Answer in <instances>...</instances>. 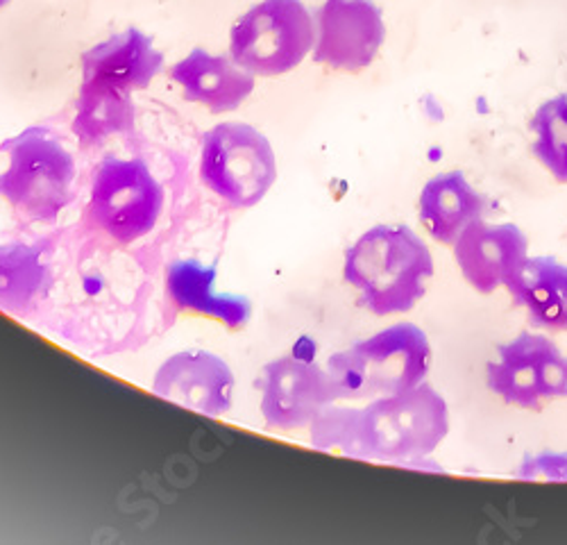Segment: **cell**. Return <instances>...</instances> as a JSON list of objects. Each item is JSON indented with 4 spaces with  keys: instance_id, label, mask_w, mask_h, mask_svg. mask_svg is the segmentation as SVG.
Wrapping results in <instances>:
<instances>
[{
    "instance_id": "cell-11",
    "label": "cell",
    "mask_w": 567,
    "mask_h": 545,
    "mask_svg": "<svg viewBox=\"0 0 567 545\" xmlns=\"http://www.w3.org/2000/svg\"><path fill=\"white\" fill-rule=\"evenodd\" d=\"M153 391L166 402L220 419L231 409L234 373L227 361L207 350H184L168 357L155 373Z\"/></svg>"
},
{
    "instance_id": "cell-14",
    "label": "cell",
    "mask_w": 567,
    "mask_h": 545,
    "mask_svg": "<svg viewBox=\"0 0 567 545\" xmlns=\"http://www.w3.org/2000/svg\"><path fill=\"white\" fill-rule=\"evenodd\" d=\"M171 78L179 84L188 103H198L212 114L239 110L255 89V75L241 69L231 58L212 55L203 49L188 53L171 69Z\"/></svg>"
},
{
    "instance_id": "cell-17",
    "label": "cell",
    "mask_w": 567,
    "mask_h": 545,
    "mask_svg": "<svg viewBox=\"0 0 567 545\" xmlns=\"http://www.w3.org/2000/svg\"><path fill=\"white\" fill-rule=\"evenodd\" d=\"M523 305L532 323L551 332H567V266L554 257H532L506 287Z\"/></svg>"
},
{
    "instance_id": "cell-12",
    "label": "cell",
    "mask_w": 567,
    "mask_h": 545,
    "mask_svg": "<svg viewBox=\"0 0 567 545\" xmlns=\"http://www.w3.org/2000/svg\"><path fill=\"white\" fill-rule=\"evenodd\" d=\"M454 257L463 278L480 294L508 287L529 259V241L513 223L491 225L484 218L467 225L454 241Z\"/></svg>"
},
{
    "instance_id": "cell-15",
    "label": "cell",
    "mask_w": 567,
    "mask_h": 545,
    "mask_svg": "<svg viewBox=\"0 0 567 545\" xmlns=\"http://www.w3.org/2000/svg\"><path fill=\"white\" fill-rule=\"evenodd\" d=\"M166 294L177 309L216 318L227 328H244L252 313L246 296L216 291V268L196 259H179L166 268Z\"/></svg>"
},
{
    "instance_id": "cell-18",
    "label": "cell",
    "mask_w": 567,
    "mask_h": 545,
    "mask_svg": "<svg viewBox=\"0 0 567 545\" xmlns=\"http://www.w3.org/2000/svg\"><path fill=\"white\" fill-rule=\"evenodd\" d=\"M134 125L132 91L103 82H82L75 103L73 134L82 146H99Z\"/></svg>"
},
{
    "instance_id": "cell-3",
    "label": "cell",
    "mask_w": 567,
    "mask_h": 545,
    "mask_svg": "<svg viewBox=\"0 0 567 545\" xmlns=\"http://www.w3.org/2000/svg\"><path fill=\"white\" fill-rule=\"evenodd\" d=\"M430 369V339L413 323H398L327 359L341 400H377L415 389Z\"/></svg>"
},
{
    "instance_id": "cell-6",
    "label": "cell",
    "mask_w": 567,
    "mask_h": 545,
    "mask_svg": "<svg viewBox=\"0 0 567 545\" xmlns=\"http://www.w3.org/2000/svg\"><path fill=\"white\" fill-rule=\"evenodd\" d=\"M200 179L231 207H252L277 179L275 151L248 123L214 125L203 136Z\"/></svg>"
},
{
    "instance_id": "cell-9",
    "label": "cell",
    "mask_w": 567,
    "mask_h": 545,
    "mask_svg": "<svg viewBox=\"0 0 567 545\" xmlns=\"http://www.w3.org/2000/svg\"><path fill=\"white\" fill-rule=\"evenodd\" d=\"M261 414L268 428L300 430L341 400V393L327 369L300 357L275 359L261 373Z\"/></svg>"
},
{
    "instance_id": "cell-4",
    "label": "cell",
    "mask_w": 567,
    "mask_h": 545,
    "mask_svg": "<svg viewBox=\"0 0 567 545\" xmlns=\"http://www.w3.org/2000/svg\"><path fill=\"white\" fill-rule=\"evenodd\" d=\"M6 166L0 171V198L19 216L53 223L73 198L78 175L73 155L39 125L0 144Z\"/></svg>"
},
{
    "instance_id": "cell-22",
    "label": "cell",
    "mask_w": 567,
    "mask_h": 545,
    "mask_svg": "<svg viewBox=\"0 0 567 545\" xmlns=\"http://www.w3.org/2000/svg\"><path fill=\"white\" fill-rule=\"evenodd\" d=\"M12 3V0H0V10H3V8H8Z\"/></svg>"
},
{
    "instance_id": "cell-20",
    "label": "cell",
    "mask_w": 567,
    "mask_h": 545,
    "mask_svg": "<svg viewBox=\"0 0 567 545\" xmlns=\"http://www.w3.org/2000/svg\"><path fill=\"white\" fill-rule=\"evenodd\" d=\"M536 160L554 175L556 182H567V94L556 96L538 107L532 119Z\"/></svg>"
},
{
    "instance_id": "cell-5",
    "label": "cell",
    "mask_w": 567,
    "mask_h": 545,
    "mask_svg": "<svg viewBox=\"0 0 567 545\" xmlns=\"http://www.w3.org/2000/svg\"><path fill=\"white\" fill-rule=\"evenodd\" d=\"M313 43V17L302 0H261L234 23L229 58L255 78H275L300 66Z\"/></svg>"
},
{
    "instance_id": "cell-16",
    "label": "cell",
    "mask_w": 567,
    "mask_h": 545,
    "mask_svg": "<svg viewBox=\"0 0 567 545\" xmlns=\"http://www.w3.org/2000/svg\"><path fill=\"white\" fill-rule=\"evenodd\" d=\"M417 207L427 233L439 244L454 246L467 225L486 216L488 203L461 171H450L424 185Z\"/></svg>"
},
{
    "instance_id": "cell-7",
    "label": "cell",
    "mask_w": 567,
    "mask_h": 545,
    "mask_svg": "<svg viewBox=\"0 0 567 545\" xmlns=\"http://www.w3.org/2000/svg\"><path fill=\"white\" fill-rule=\"evenodd\" d=\"M89 209L105 235L130 244L155 230L164 187L141 160H107L93 175Z\"/></svg>"
},
{
    "instance_id": "cell-8",
    "label": "cell",
    "mask_w": 567,
    "mask_h": 545,
    "mask_svg": "<svg viewBox=\"0 0 567 545\" xmlns=\"http://www.w3.org/2000/svg\"><path fill=\"white\" fill-rule=\"evenodd\" d=\"M486 382L506 404L540 409L567 398V357L551 339L523 332L497 346V359L486 367Z\"/></svg>"
},
{
    "instance_id": "cell-13",
    "label": "cell",
    "mask_w": 567,
    "mask_h": 545,
    "mask_svg": "<svg viewBox=\"0 0 567 545\" xmlns=\"http://www.w3.org/2000/svg\"><path fill=\"white\" fill-rule=\"evenodd\" d=\"M82 82H103L127 91L146 89L164 69V55L153 37L127 28L89 49L82 60Z\"/></svg>"
},
{
    "instance_id": "cell-21",
    "label": "cell",
    "mask_w": 567,
    "mask_h": 545,
    "mask_svg": "<svg viewBox=\"0 0 567 545\" xmlns=\"http://www.w3.org/2000/svg\"><path fill=\"white\" fill-rule=\"evenodd\" d=\"M523 480H556L567 482V454L543 452L536 457H527L517 473Z\"/></svg>"
},
{
    "instance_id": "cell-10",
    "label": "cell",
    "mask_w": 567,
    "mask_h": 545,
    "mask_svg": "<svg viewBox=\"0 0 567 545\" xmlns=\"http://www.w3.org/2000/svg\"><path fill=\"white\" fill-rule=\"evenodd\" d=\"M313 25V60L339 71L370 66L386 39L382 12L372 0H324Z\"/></svg>"
},
{
    "instance_id": "cell-19",
    "label": "cell",
    "mask_w": 567,
    "mask_h": 545,
    "mask_svg": "<svg viewBox=\"0 0 567 545\" xmlns=\"http://www.w3.org/2000/svg\"><path fill=\"white\" fill-rule=\"evenodd\" d=\"M49 253L41 244H0V309L28 311L51 285Z\"/></svg>"
},
{
    "instance_id": "cell-2",
    "label": "cell",
    "mask_w": 567,
    "mask_h": 545,
    "mask_svg": "<svg viewBox=\"0 0 567 545\" xmlns=\"http://www.w3.org/2000/svg\"><path fill=\"white\" fill-rule=\"evenodd\" d=\"M432 276V253L409 225H374L346 253L343 278L377 316L413 309Z\"/></svg>"
},
{
    "instance_id": "cell-1",
    "label": "cell",
    "mask_w": 567,
    "mask_h": 545,
    "mask_svg": "<svg viewBox=\"0 0 567 545\" xmlns=\"http://www.w3.org/2000/svg\"><path fill=\"white\" fill-rule=\"evenodd\" d=\"M450 432L445 398L430 384L370 400L368 407L329 404L311 423V443L324 452L384 464L420 462Z\"/></svg>"
}]
</instances>
